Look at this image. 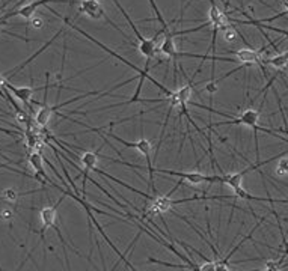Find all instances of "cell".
<instances>
[{"label": "cell", "mask_w": 288, "mask_h": 271, "mask_svg": "<svg viewBox=\"0 0 288 271\" xmlns=\"http://www.w3.org/2000/svg\"><path fill=\"white\" fill-rule=\"evenodd\" d=\"M62 20H64V23H65V25H68L70 27H73L74 30H77L79 33H81V35H83V36H86V38H88L89 41H92V43H94L95 46H98L100 49H103V50H105V51H107V53H109L110 56H113V57L119 59L121 62H124V64H127V65H129V67H130L131 70H134V71L137 73V77H139V85H137V88H136V91H134L133 97H131V98L129 99V102H127V104L139 102V97H140V92H142V88H143V83H145V80H147V78H150V81L153 83L154 86H157V88H158V89H160L161 92H164V94H166V97H171V95L174 94V91H169V89H168L166 86H164V85H161V83H158V81H157L156 78H153V77H150V75H148V74H150V68H151V67H150V64H151V62H145V68H143V70H140L139 67H136V65H133V64H131V62H129V60H127L126 57L119 56V54H118L116 51H112V50H110L109 47L103 46V44L100 43V41H97L95 38H92V36H91L89 33H86V32H85L83 29H80L79 26L73 25V23L70 22L68 18H62Z\"/></svg>", "instance_id": "cell-1"}, {"label": "cell", "mask_w": 288, "mask_h": 271, "mask_svg": "<svg viewBox=\"0 0 288 271\" xmlns=\"http://www.w3.org/2000/svg\"><path fill=\"white\" fill-rule=\"evenodd\" d=\"M107 137L110 139H115L116 142H119L121 145H124L126 148H130V149H137V152H140L143 157L147 158L148 161V166H147V171L150 173V184L153 187V192H156V185H154V168H153V164H151V152H153V143L147 139H139L136 142H129V140H124V139H121L119 136L113 134L112 131H109L106 134Z\"/></svg>", "instance_id": "cell-2"}, {"label": "cell", "mask_w": 288, "mask_h": 271, "mask_svg": "<svg viewBox=\"0 0 288 271\" xmlns=\"http://www.w3.org/2000/svg\"><path fill=\"white\" fill-rule=\"evenodd\" d=\"M112 2L118 6V9L121 11V14L124 15V18L129 22V25H130V27L133 29V32H134V35H136V38L139 39V51H140V54L145 57V62H151L154 57H157L160 53H158V49H157V46L153 43V39H147V38H143L142 35H140V32L137 30V27H136V25H134V22L131 20V17L126 12V9H124V6H122L118 0H112Z\"/></svg>", "instance_id": "cell-3"}, {"label": "cell", "mask_w": 288, "mask_h": 271, "mask_svg": "<svg viewBox=\"0 0 288 271\" xmlns=\"http://www.w3.org/2000/svg\"><path fill=\"white\" fill-rule=\"evenodd\" d=\"M71 3V0H33V2H30V3H27V5H25V6H22V8H18V9H14V11H11V12H8V14H5V15H2L0 17V25H3L6 20H9V18H12V17H15V15H18V17H23V18H26V20H30L33 18V14H35V11L39 8V6H47L49 3Z\"/></svg>", "instance_id": "cell-4"}, {"label": "cell", "mask_w": 288, "mask_h": 271, "mask_svg": "<svg viewBox=\"0 0 288 271\" xmlns=\"http://www.w3.org/2000/svg\"><path fill=\"white\" fill-rule=\"evenodd\" d=\"M79 11H80L81 14L88 15V17L92 18V20H101V18H105L109 25H112L116 30H119V33H121L122 36H126L124 32L121 30V27L116 26V25L112 22V20L106 15L105 8H103V5L100 3V0H81L80 5H79Z\"/></svg>", "instance_id": "cell-5"}, {"label": "cell", "mask_w": 288, "mask_h": 271, "mask_svg": "<svg viewBox=\"0 0 288 271\" xmlns=\"http://www.w3.org/2000/svg\"><path fill=\"white\" fill-rule=\"evenodd\" d=\"M258 121H260V110H254V109H249L241 113L240 118H234V119H230V121H225V122H214V123H209L205 130H211L213 127H226V125H248L251 128H257L258 127Z\"/></svg>", "instance_id": "cell-6"}, {"label": "cell", "mask_w": 288, "mask_h": 271, "mask_svg": "<svg viewBox=\"0 0 288 271\" xmlns=\"http://www.w3.org/2000/svg\"><path fill=\"white\" fill-rule=\"evenodd\" d=\"M166 173L178 176L184 181H189L190 184H202V182H220V175H204L201 172H175V171H166V169H154V173Z\"/></svg>", "instance_id": "cell-7"}, {"label": "cell", "mask_w": 288, "mask_h": 271, "mask_svg": "<svg viewBox=\"0 0 288 271\" xmlns=\"http://www.w3.org/2000/svg\"><path fill=\"white\" fill-rule=\"evenodd\" d=\"M27 160H29V164L33 168V171H35V179L36 181H39L41 184H52L53 187H56L57 189V185L49 178V175H47V172H46V169H44V157H43V154L41 152H36V151H33V152H30L29 154V157H27Z\"/></svg>", "instance_id": "cell-8"}, {"label": "cell", "mask_w": 288, "mask_h": 271, "mask_svg": "<svg viewBox=\"0 0 288 271\" xmlns=\"http://www.w3.org/2000/svg\"><path fill=\"white\" fill-rule=\"evenodd\" d=\"M98 158H100V152L97 151H85L83 154H81L80 157V161L81 164H83L85 171L81 172V175H83V185H81V193L85 195L86 192V182L89 179V171H95L97 168V163H98Z\"/></svg>", "instance_id": "cell-9"}, {"label": "cell", "mask_w": 288, "mask_h": 271, "mask_svg": "<svg viewBox=\"0 0 288 271\" xmlns=\"http://www.w3.org/2000/svg\"><path fill=\"white\" fill-rule=\"evenodd\" d=\"M62 200V199H60ZM60 200L57 202V205L60 203ZM57 205L54 206H44V208H41V211H39V219H41V223H43V229H41V240L44 241V232H46V229L49 227H56V217H57Z\"/></svg>", "instance_id": "cell-10"}, {"label": "cell", "mask_w": 288, "mask_h": 271, "mask_svg": "<svg viewBox=\"0 0 288 271\" xmlns=\"http://www.w3.org/2000/svg\"><path fill=\"white\" fill-rule=\"evenodd\" d=\"M5 88H6L9 92H12V95H14L17 99H20L23 104H26V106H29V104L32 102V95H33V92L38 91V89H33V88H29V86H23V88L14 86V85H11L8 78H6V81H5Z\"/></svg>", "instance_id": "cell-11"}, {"label": "cell", "mask_w": 288, "mask_h": 271, "mask_svg": "<svg viewBox=\"0 0 288 271\" xmlns=\"http://www.w3.org/2000/svg\"><path fill=\"white\" fill-rule=\"evenodd\" d=\"M251 172V168H246L243 169L241 172H237V173H226V175H220V182L222 184H226V185H230L231 189L236 192L241 190L243 189V185H241V181L244 178L246 173H249Z\"/></svg>", "instance_id": "cell-12"}, {"label": "cell", "mask_w": 288, "mask_h": 271, "mask_svg": "<svg viewBox=\"0 0 288 271\" xmlns=\"http://www.w3.org/2000/svg\"><path fill=\"white\" fill-rule=\"evenodd\" d=\"M262 65L264 67H272V68H276V70L288 68V51L278 53L272 57H264Z\"/></svg>", "instance_id": "cell-13"}, {"label": "cell", "mask_w": 288, "mask_h": 271, "mask_svg": "<svg viewBox=\"0 0 288 271\" xmlns=\"http://www.w3.org/2000/svg\"><path fill=\"white\" fill-rule=\"evenodd\" d=\"M2 199L3 200H8V202H17V199H18V193L14 190V189H5L3 192H2Z\"/></svg>", "instance_id": "cell-14"}, {"label": "cell", "mask_w": 288, "mask_h": 271, "mask_svg": "<svg viewBox=\"0 0 288 271\" xmlns=\"http://www.w3.org/2000/svg\"><path fill=\"white\" fill-rule=\"evenodd\" d=\"M276 173L278 175H288V157H282L278 163V168H276Z\"/></svg>", "instance_id": "cell-15"}, {"label": "cell", "mask_w": 288, "mask_h": 271, "mask_svg": "<svg viewBox=\"0 0 288 271\" xmlns=\"http://www.w3.org/2000/svg\"><path fill=\"white\" fill-rule=\"evenodd\" d=\"M216 265H217L216 261L207 259L202 265H199V271H216Z\"/></svg>", "instance_id": "cell-16"}, {"label": "cell", "mask_w": 288, "mask_h": 271, "mask_svg": "<svg viewBox=\"0 0 288 271\" xmlns=\"http://www.w3.org/2000/svg\"><path fill=\"white\" fill-rule=\"evenodd\" d=\"M272 213L275 214V217H276V220H278L279 231H281V234H282V241H284V256H288V243H287V240H285V235H284V231H282V226L279 224V223H281V220H279V216L276 214V211H275V210H272Z\"/></svg>", "instance_id": "cell-17"}, {"label": "cell", "mask_w": 288, "mask_h": 271, "mask_svg": "<svg viewBox=\"0 0 288 271\" xmlns=\"http://www.w3.org/2000/svg\"><path fill=\"white\" fill-rule=\"evenodd\" d=\"M12 217H14L12 210H8V208H5V210L0 211V219H3V220H12Z\"/></svg>", "instance_id": "cell-18"}, {"label": "cell", "mask_w": 288, "mask_h": 271, "mask_svg": "<svg viewBox=\"0 0 288 271\" xmlns=\"http://www.w3.org/2000/svg\"><path fill=\"white\" fill-rule=\"evenodd\" d=\"M30 23H32V26H33L35 29H39V27H43L44 20L41 18V17H33V18L30 20Z\"/></svg>", "instance_id": "cell-19"}, {"label": "cell", "mask_w": 288, "mask_h": 271, "mask_svg": "<svg viewBox=\"0 0 288 271\" xmlns=\"http://www.w3.org/2000/svg\"><path fill=\"white\" fill-rule=\"evenodd\" d=\"M205 91H207L209 94H211V95H213V94L217 91V85H216L214 81H210L209 85H207V88H205Z\"/></svg>", "instance_id": "cell-20"}, {"label": "cell", "mask_w": 288, "mask_h": 271, "mask_svg": "<svg viewBox=\"0 0 288 271\" xmlns=\"http://www.w3.org/2000/svg\"><path fill=\"white\" fill-rule=\"evenodd\" d=\"M216 262H217L216 271H231V270L228 268V264H223V262H220V261H216Z\"/></svg>", "instance_id": "cell-21"}, {"label": "cell", "mask_w": 288, "mask_h": 271, "mask_svg": "<svg viewBox=\"0 0 288 271\" xmlns=\"http://www.w3.org/2000/svg\"><path fill=\"white\" fill-rule=\"evenodd\" d=\"M6 3H8V2H5V3H3V6H0V12H2V9H5V8H6Z\"/></svg>", "instance_id": "cell-22"}]
</instances>
